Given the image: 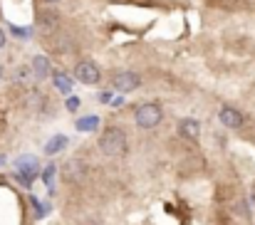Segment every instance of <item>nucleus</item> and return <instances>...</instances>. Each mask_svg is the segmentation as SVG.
<instances>
[{"mask_svg":"<svg viewBox=\"0 0 255 225\" xmlns=\"http://www.w3.org/2000/svg\"><path fill=\"white\" fill-rule=\"evenodd\" d=\"M32 72H35L37 79H45V77L50 75V60L42 57V55H37V57L32 60Z\"/></svg>","mask_w":255,"mask_h":225,"instance_id":"obj_7","label":"nucleus"},{"mask_svg":"<svg viewBox=\"0 0 255 225\" xmlns=\"http://www.w3.org/2000/svg\"><path fill=\"white\" fill-rule=\"evenodd\" d=\"M5 45H7V37H5V32H2V30H0V50H2V47H5Z\"/></svg>","mask_w":255,"mask_h":225,"instance_id":"obj_12","label":"nucleus"},{"mask_svg":"<svg viewBox=\"0 0 255 225\" xmlns=\"http://www.w3.org/2000/svg\"><path fill=\"white\" fill-rule=\"evenodd\" d=\"M218 121H221L226 129H241L243 121H246V116H243L238 109H233V107H223V109L218 112Z\"/></svg>","mask_w":255,"mask_h":225,"instance_id":"obj_5","label":"nucleus"},{"mask_svg":"<svg viewBox=\"0 0 255 225\" xmlns=\"http://www.w3.org/2000/svg\"><path fill=\"white\" fill-rule=\"evenodd\" d=\"M112 87L117 92H122V94H129V92L141 87V77L136 72H114L112 75Z\"/></svg>","mask_w":255,"mask_h":225,"instance_id":"obj_3","label":"nucleus"},{"mask_svg":"<svg viewBox=\"0 0 255 225\" xmlns=\"http://www.w3.org/2000/svg\"><path fill=\"white\" fill-rule=\"evenodd\" d=\"M52 82H55V87H57L60 92H65V94L72 89V77L67 75V72H55V75H52Z\"/></svg>","mask_w":255,"mask_h":225,"instance_id":"obj_8","label":"nucleus"},{"mask_svg":"<svg viewBox=\"0 0 255 225\" xmlns=\"http://www.w3.org/2000/svg\"><path fill=\"white\" fill-rule=\"evenodd\" d=\"M77 107H80V99H77V97H70V99H67V109H70V112H75Z\"/></svg>","mask_w":255,"mask_h":225,"instance_id":"obj_11","label":"nucleus"},{"mask_svg":"<svg viewBox=\"0 0 255 225\" xmlns=\"http://www.w3.org/2000/svg\"><path fill=\"white\" fill-rule=\"evenodd\" d=\"M65 146H67V136H52V139L45 144V153H50V156H52V153L62 151Z\"/></svg>","mask_w":255,"mask_h":225,"instance_id":"obj_9","label":"nucleus"},{"mask_svg":"<svg viewBox=\"0 0 255 225\" xmlns=\"http://www.w3.org/2000/svg\"><path fill=\"white\" fill-rule=\"evenodd\" d=\"M99 151L109 158L124 156L127 153V134L119 126H109L104 129V134L99 136Z\"/></svg>","mask_w":255,"mask_h":225,"instance_id":"obj_1","label":"nucleus"},{"mask_svg":"<svg viewBox=\"0 0 255 225\" xmlns=\"http://www.w3.org/2000/svg\"><path fill=\"white\" fill-rule=\"evenodd\" d=\"M178 134L186 139V141H198L201 136V121L193 119V116H186L178 121Z\"/></svg>","mask_w":255,"mask_h":225,"instance_id":"obj_6","label":"nucleus"},{"mask_svg":"<svg viewBox=\"0 0 255 225\" xmlns=\"http://www.w3.org/2000/svg\"><path fill=\"white\" fill-rule=\"evenodd\" d=\"M75 79L77 82H82V84H99V79H102V72H99V67L94 65V62H80L77 67H75Z\"/></svg>","mask_w":255,"mask_h":225,"instance_id":"obj_4","label":"nucleus"},{"mask_svg":"<svg viewBox=\"0 0 255 225\" xmlns=\"http://www.w3.org/2000/svg\"><path fill=\"white\" fill-rule=\"evenodd\" d=\"M97 126H99V119H97V116H85V119L77 121V129H80V131H94Z\"/></svg>","mask_w":255,"mask_h":225,"instance_id":"obj_10","label":"nucleus"},{"mask_svg":"<svg viewBox=\"0 0 255 225\" xmlns=\"http://www.w3.org/2000/svg\"><path fill=\"white\" fill-rule=\"evenodd\" d=\"M5 161H7V158H5V156H0V166H2V163H5Z\"/></svg>","mask_w":255,"mask_h":225,"instance_id":"obj_13","label":"nucleus"},{"mask_svg":"<svg viewBox=\"0 0 255 225\" xmlns=\"http://www.w3.org/2000/svg\"><path fill=\"white\" fill-rule=\"evenodd\" d=\"M0 79H2V65H0Z\"/></svg>","mask_w":255,"mask_h":225,"instance_id":"obj_15","label":"nucleus"},{"mask_svg":"<svg viewBox=\"0 0 255 225\" xmlns=\"http://www.w3.org/2000/svg\"><path fill=\"white\" fill-rule=\"evenodd\" d=\"M161 121H164V109L156 102H146L134 109V124L139 129H156Z\"/></svg>","mask_w":255,"mask_h":225,"instance_id":"obj_2","label":"nucleus"},{"mask_svg":"<svg viewBox=\"0 0 255 225\" xmlns=\"http://www.w3.org/2000/svg\"><path fill=\"white\" fill-rule=\"evenodd\" d=\"M45 2H50V5H55V2H60V0H45Z\"/></svg>","mask_w":255,"mask_h":225,"instance_id":"obj_14","label":"nucleus"}]
</instances>
